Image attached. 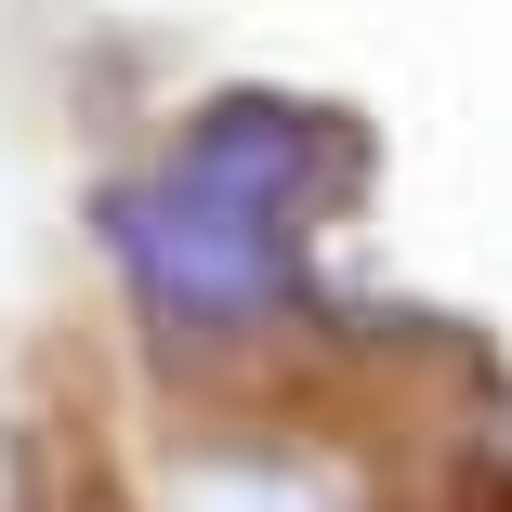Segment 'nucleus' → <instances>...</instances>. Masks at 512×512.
Masks as SVG:
<instances>
[{
    "mask_svg": "<svg viewBox=\"0 0 512 512\" xmlns=\"http://www.w3.org/2000/svg\"><path fill=\"white\" fill-rule=\"evenodd\" d=\"M316 145H329L316 119L224 106L171 171H145L119 211H106L132 289L158 302L171 329H224V316H250V302L276 289V263H289L276 237L302 224V158H316Z\"/></svg>",
    "mask_w": 512,
    "mask_h": 512,
    "instance_id": "f257e3e1",
    "label": "nucleus"
}]
</instances>
